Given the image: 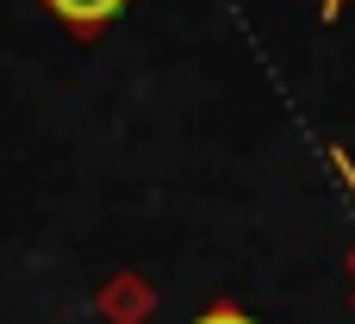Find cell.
I'll return each instance as SVG.
<instances>
[{"label":"cell","mask_w":355,"mask_h":324,"mask_svg":"<svg viewBox=\"0 0 355 324\" xmlns=\"http://www.w3.org/2000/svg\"><path fill=\"white\" fill-rule=\"evenodd\" d=\"M50 19H62L75 37H94V31H106L119 12H125V0H37Z\"/></svg>","instance_id":"6da1fadb"},{"label":"cell","mask_w":355,"mask_h":324,"mask_svg":"<svg viewBox=\"0 0 355 324\" xmlns=\"http://www.w3.org/2000/svg\"><path fill=\"white\" fill-rule=\"evenodd\" d=\"M318 12H324V19H337V12H343V0H318Z\"/></svg>","instance_id":"277c9868"},{"label":"cell","mask_w":355,"mask_h":324,"mask_svg":"<svg viewBox=\"0 0 355 324\" xmlns=\"http://www.w3.org/2000/svg\"><path fill=\"white\" fill-rule=\"evenodd\" d=\"M331 162H337V175H343V187H349V200H355V162L343 156V150H331Z\"/></svg>","instance_id":"3957f363"},{"label":"cell","mask_w":355,"mask_h":324,"mask_svg":"<svg viewBox=\"0 0 355 324\" xmlns=\"http://www.w3.org/2000/svg\"><path fill=\"white\" fill-rule=\"evenodd\" d=\"M193 324H256V318H243L237 306H212V312H200Z\"/></svg>","instance_id":"7a4b0ae2"}]
</instances>
